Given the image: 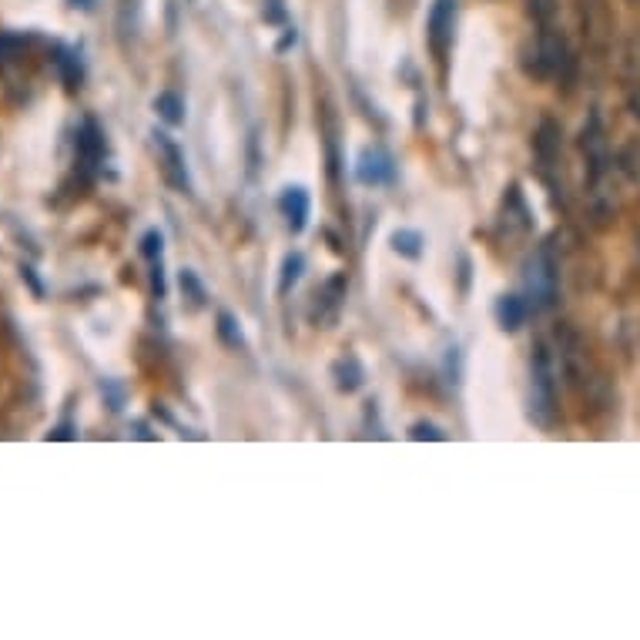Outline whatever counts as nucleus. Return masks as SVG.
<instances>
[{
    "label": "nucleus",
    "mask_w": 640,
    "mask_h": 640,
    "mask_svg": "<svg viewBox=\"0 0 640 640\" xmlns=\"http://www.w3.org/2000/svg\"><path fill=\"white\" fill-rule=\"evenodd\" d=\"M141 252H145L148 262H158L161 259V235L158 232H148L145 242H141Z\"/></svg>",
    "instance_id": "obj_25"
},
{
    "label": "nucleus",
    "mask_w": 640,
    "mask_h": 640,
    "mask_svg": "<svg viewBox=\"0 0 640 640\" xmlns=\"http://www.w3.org/2000/svg\"><path fill=\"white\" fill-rule=\"evenodd\" d=\"M453 31H456V0H433V11H429V21H426V37L433 54L443 57L450 51Z\"/></svg>",
    "instance_id": "obj_4"
},
{
    "label": "nucleus",
    "mask_w": 640,
    "mask_h": 640,
    "mask_svg": "<svg viewBox=\"0 0 640 640\" xmlns=\"http://www.w3.org/2000/svg\"><path fill=\"white\" fill-rule=\"evenodd\" d=\"M557 346H560V366L570 386H580L587 379V346L570 326L557 329Z\"/></svg>",
    "instance_id": "obj_3"
},
{
    "label": "nucleus",
    "mask_w": 640,
    "mask_h": 640,
    "mask_svg": "<svg viewBox=\"0 0 640 640\" xmlns=\"http://www.w3.org/2000/svg\"><path fill=\"white\" fill-rule=\"evenodd\" d=\"M577 17L584 27V41L594 51H607L614 41V14H610L607 0H577Z\"/></svg>",
    "instance_id": "obj_1"
},
{
    "label": "nucleus",
    "mask_w": 640,
    "mask_h": 640,
    "mask_svg": "<svg viewBox=\"0 0 640 640\" xmlns=\"http://www.w3.org/2000/svg\"><path fill=\"white\" fill-rule=\"evenodd\" d=\"M78 158L84 168H94L104 158V135L94 121H84L78 131Z\"/></svg>",
    "instance_id": "obj_11"
},
{
    "label": "nucleus",
    "mask_w": 640,
    "mask_h": 640,
    "mask_svg": "<svg viewBox=\"0 0 640 640\" xmlns=\"http://www.w3.org/2000/svg\"><path fill=\"white\" fill-rule=\"evenodd\" d=\"M630 111H634L637 118H640V88H637L634 94H630Z\"/></svg>",
    "instance_id": "obj_27"
},
{
    "label": "nucleus",
    "mask_w": 640,
    "mask_h": 640,
    "mask_svg": "<svg viewBox=\"0 0 640 640\" xmlns=\"http://www.w3.org/2000/svg\"><path fill=\"white\" fill-rule=\"evenodd\" d=\"M155 111L161 114V121H168V124L185 121V101H181L175 91H161L155 98Z\"/></svg>",
    "instance_id": "obj_16"
},
{
    "label": "nucleus",
    "mask_w": 640,
    "mask_h": 640,
    "mask_svg": "<svg viewBox=\"0 0 640 640\" xmlns=\"http://www.w3.org/2000/svg\"><path fill=\"white\" fill-rule=\"evenodd\" d=\"M302 269H305V259H302L299 252L285 255V265H282V282H279V292H282V295L289 292L292 285L302 279Z\"/></svg>",
    "instance_id": "obj_19"
},
{
    "label": "nucleus",
    "mask_w": 640,
    "mask_h": 640,
    "mask_svg": "<svg viewBox=\"0 0 640 640\" xmlns=\"http://www.w3.org/2000/svg\"><path fill=\"white\" fill-rule=\"evenodd\" d=\"M560 11V0H527V14L537 21L540 27H547Z\"/></svg>",
    "instance_id": "obj_20"
},
{
    "label": "nucleus",
    "mask_w": 640,
    "mask_h": 640,
    "mask_svg": "<svg viewBox=\"0 0 640 640\" xmlns=\"http://www.w3.org/2000/svg\"><path fill=\"white\" fill-rule=\"evenodd\" d=\"M527 285H530V292H533V299H537V305H550L553 302V292H557V272H553L550 248H543L537 259L530 262Z\"/></svg>",
    "instance_id": "obj_5"
},
{
    "label": "nucleus",
    "mask_w": 640,
    "mask_h": 640,
    "mask_svg": "<svg viewBox=\"0 0 640 640\" xmlns=\"http://www.w3.org/2000/svg\"><path fill=\"white\" fill-rule=\"evenodd\" d=\"M409 436H413V439H436V443H439V439H446L443 429H436L433 423H416Z\"/></svg>",
    "instance_id": "obj_26"
},
{
    "label": "nucleus",
    "mask_w": 640,
    "mask_h": 640,
    "mask_svg": "<svg viewBox=\"0 0 640 640\" xmlns=\"http://www.w3.org/2000/svg\"><path fill=\"white\" fill-rule=\"evenodd\" d=\"M332 376H336V386L342 389V393H356V389L362 386V379H366V372H362L359 359L346 356L332 366Z\"/></svg>",
    "instance_id": "obj_15"
},
{
    "label": "nucleus",
    "mask_w": 640,
    "mask_h": 640,
    "mask_svg": "<svg viewBox=\"0 0 640 640\" xmlns=\"http://www.w3.org/2000/svg\"><path fill=\"white\" fill-rule=\"evenodd\" d=\"M503 225L513 228V232H527L530 228V208L523 202L520 188H510L503 198Z\"/></svg>",
    "instance_id": "obj_13"
},
{
    "label": "nucleus",
    "mask_w": 640,
    "mask_h": 640,
    "mask_svg": "<svg viewBox=\"0 0 640 640\" xmlns=\"http://www.w3.org/2000/svg\"><path fill=\"white\" fill-rule=\"evenodd\" d=\"M57 64H61V74H64V81H68V88H78V84H81L78 57L68 54V51H61V54H57Z\"/></svg>",
    "instance_id": "obj_23"
},
{
    "label": "nucleus",
    "mask_w": 640,
    "mask_h": 640,
    "mask_svg": "<svg viewBox=\"0 0 640 640\" xmlns=\"http://www.w3.org/2000/svg\"><path fill=\"white\" fill-rule=\"evenodd\" d=\"M356 175H359L362 185H382V181L393 178V158H389L382 148H366L359 155Z\"/></svg>",
    "instance_id": "obj_8"
},
{
    "label": "nucleus",
    "mask_w": 640,
    "mask_h": 640,
    "mask_svg": "<svg viewBox=\"0 0 640 640\" xmlns=\"http://www.w3.org/2000/svg\"><path fill=\"white\" fill-rule=\"evenodd\" d=\"M218 339H222L225 346H232V349H242L245 346V336H242V329H238V322H235L232 312L218 315Z\"/></svg>",
    "instance_id": "obj_18"
},
{
    "label": "nucleus",
    "mask_w": 640,
    "mask_h": 640,
    "mask_svg": "<svg viewBox=\"0 0 640 640\" xmlns=\"http://www.w3.org/2000/svg\"><path fill=\"white\" fill-rule=\"evenodd\" d=\"M279 208L292 232H302L305 222H309V195H305V188H285L279 198Z\"/></svg>",
    "instance_id": "obj_9"
},
{
    "label": "nucleus",
    "mask_w": 640,
    "mask_h": 640,
    "mask_svg": "<svg viewBox=\"0 0 640 640\" xmlns=\"http://www.w3.org/2000/svg\"><path fill=\"white\" fill-rule=\"evenodd\" d=\"M181 292L188 295V299H191V305H195V309H202V305H205V285L198 282V275L191 272V269H185V272H181Z\"/></svg>",
    "instance_id": "obj_21"
},
{
    "label": "nucleus",
    "mask_w": 640,
    "mask_h": 640,
    "mask_svg": "<svg viewBox=\"0 0 640 640\" xmlns=\"http://www.w3.org/2000/svg\"><path fill=\"white\" fill-rule=\"evenodd\" d=\"M158 141V148H161V155H165V171H168V181L171 185H178L181 191H188V171H185V158H181V148L171 141L168 135H155Z\"/></svg>",
    "instance_id": "obj_12"
},
{
    "label": "nucleus",
    "mask_w": 640,
    "mask_h": 640,
    "mask_svg": "<svg viewBox=\"0 0 640 640\" xmlns=\"http://www.w3.org/2000/svg\"><path fill=\"white\" fill-rule=\"evenodd\" d=\"M24 47H27L24 37H17V34H0V64H7V61H14V57H21Z\"/></svg>",
    "instance_id": "obj_22"
},
{
    "label": "nucleus",
    "mask_w": 640,
    "mask_h": 640,
    "mask_svg": "<svg viewBox=\"0 0 640 640\" xmlns=\"http://www.w3.org/2000/svg\"><path fill=\"white\" fill-rule=\"evenodd\" d=\"M637 252H640V235H637Z\"/></svg>",
    "instance_id": "obj_28"
},
{
    "label": "nucleus",
    "mask_w": 640,
    "mask_h": 640,
    "mask_svg": "<svg viewBox=\"0 0 640 640\" xmlns=\"http://www.w3.org/2000/svg\"><path fill=\"white\" fill-rule=\"evenodd\" d=\"M393 248L399 255H406V259H419V255H423V235L409 232V228H399L393 235Z\"/></svg>",
    "instance_id": "obj_17"
},
{
    "label": "nucleus",
    "mask_w": 640,
    "mask_h": 640,
    "mask_svg": "<svg viewBox=\"0 0 640 640\" xmlns=\"http://www.w3.org/2000/svg\"><path fill=\"white\" fill-rule=\"evenodd\" d=\"M560 145H563V131L557 121H540L537 135H533V151H537V158L543 161V165H553L560 155Z\"/></svg>",
    "instance_id": "obj_10"
},
{
    "label": "nucleus",
    "mask_w": 640,
    "mask_h": 640,
    "mask_svg": "<svg viewBox=\"0 0 640 640\" xmlns=\"http://www.w3.org/2000/svg\"><path fill=\"white\" fill-rule=\"evenodd\" d=\"M530 376H533V389H530V416L537 423H547L550 409H553V366H550V352L537 349L530 359Z\"/></svg>",
    "instance_id": "obj_2"
},
{
    "label": "nucleus",
    "mask_w": 640,
    "mask_h": 640,
    "mask_svg": "<svg viewBox=\"0 0 640 640\" xmlns=\"http://www.w3.org/2000/svg\"><path fill=\"white\" fill-rule=\"evenodd\" d=\"M496 319H500V326L506 332L520 329L523 322H527V302H523L520 295H503V299L496 302Z\"/></svg>",
    "instance_id": "obj_14"
},
{
    "label": "nucleus",
    "mask_w": 640,
    "mask_h": 640,
    "mask_svg": "<svg viewBox=\"0 0 640 640\" xmlns=\"http://www.w3.org/2000/svg\"><path fill=\"white\" fill-rule=\"evenodd\" d=\"M620 165H624V171H627V178H640V145H630V148H624L620 151Z\"/></svg>",
    "instance_id": "obj_24"
},
{
    "label": "nucleus",
    "mask_w": 640,
    "mask_h": 640,
    "mask_svg": "<svg viewBox=\"0 0 640 640\" xmlns=\"http://www.w3.org/2000/svg\"><path fill=\"white\" fill-rule=\"evenodd\" d=\"M584 151H587V161H590V175L600 178L607 171V161H610V151H607V135H604V128H600V118L594 114L590 118V124L584 128Z\"/></svg>",
    "instance_id": "obj_7"
},
{
    "label": "nucleus",
    "mask_w": 640,
    "mask_h": 640,
    "mask_svg": "<svg viewBox=\"0 0 640 640\" xmlns=\"http://www.w3.org/2000/svg\"><path fill=\"white\" fill-rule=\"evenodd\" d=\"M346 289H349L346 275H332V279L322 285L319 302H315V309H312V319L315 322H332V319H336L342 302H346Z\"/></svg>",
    "instance_id": "obj_6"
}]
</instances>
